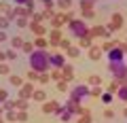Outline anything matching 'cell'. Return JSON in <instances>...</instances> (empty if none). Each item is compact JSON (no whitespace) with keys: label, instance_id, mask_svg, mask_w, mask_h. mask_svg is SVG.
<instances>
[{"label":"cell","instance_id":"cell-1","mask_svg":"<svg viewBox=\"0 0 127 123\" xmlns=\"http://www.w3.org/2000/svg\"><path fill=\"white\" fill-rule=\"evenodd\" d=\"M30 66L32 70H36V72H47L51 68V62H49V53L45 49H34L30 53Z\"/></svg>","mask_w":127,"mask_h":123},{"label":"cell","instance_id":"cell-2","mask_svg":"<svg viewBox=\"0 0 127 123\" xmlns=\"http://www.w3.org/2000/svg\"><path fill=\"white\" fill-rule=\"evenodd\" d=\"M68 28H70V32H72L74 36H78V38H81V36H85V34L89 32L87 23L83 21V19H76V17H72V19L68 21Z\"/></svg>","mask_w":127,"mask_h":123},{"label":"cell","instance_id":"cell-3","mask_svg":"<svg viewBox=\"0 0 127 123\" xmlns=\"http://www.w3.org/2000/svg\"><path fill=\"white\" fill-rule=\"evenodd\" d=\"M108 70L112 72V77L117 79V81H121L123 77H125V70H127V62L123 59V62H110L108 64Z\"/></svg>","mask_w":127,"mask_h":123},{"label":"cell","instance_id":"cell-4","mask_svg":"<svg viewBox=\"0 0 127 123\" xmlns=\"http://www.w3.org/2000/svg\"><path fill=\"white\" fill-rule=\"evenodd\" d=\"M87 96H89V87L87 85H76L72 91H70V98L76 100V102H81L83 98H87Z\"/></svg>","mask_w":127,"mask_h":123},{"label":"cell","instance_id":"cell-5","mask_svg":"<svg viewBox=\"0 0 127 123\" xmlns=\"http://www.w3.org/2000/svg\"><path fill=\"white\" fill-rule=\"evenodd\" d=\"M106 55H108V62H123L125 59V51L119 45H114L110 51H106Z\"/></svg>","mask_w":127,"mask_h":123},{"label":"cell","instance_id":"cell-6","mask_svg":"<svg viewBox=\"0 0 127 123\" xmlns=\"http://www.w3.org/2000/svg\"><path fill=\"white\" fill-rule=\"evenodd\" d=\"M121 26H123V15H121V13H112V17H110V23L106 26V28H108V32H117Z\"/></svg>","mask_w":127,"mask_h":123},{"label":"cell","instance_id":"cell-7","mask_svg":"<svg viewBox=\"0 0 127 123\" xmlns=\"http://www.w3.org/2000/svg\"><path fill=\"white\" fill-rule=\"evenodd\" d=\"M49 62H51L53 68L59 70L64 64H66V55H64V53H49Z\"/></svg>","mask_w":127,"mask_h":123},{"label":"cell","instance_id":"cell-8","mask_svg":"<svg viewBox=\"0 0 127 123\" xmlns=\"http://www.w3.org/2000/svg\"><path fill=\"white\" fill-rule=\"evenodd\" d=\"M87 34H89L91 38H95V36H102V38H110V32H108V28H106V26H95L93 30H89Z\"/></svg>","mask_w":127,"mask_h":123},{"label":"cell","instance_id":"cell-9","mask_svg":"<svg viewBox=\"0 0 127 123\" xmlns=\"http://www.w3.org/2000/svg\"><path fill=\"white\" fill-rule=\"evenodd\" d=\"M32 93H34V85H32V83H23L21 89H19V98H23V100H30Z\"/></svg>","mask_w":127,"mask_h":123},{"label":"cell","instance_id":"cell-10","mask_svg":"<svg viewBox=\"0 0 127 123\" xmlns=\"http://www.w3.org/2000/svg\"><path fill=\"white\" fill-rule=\"evenodd\" d=\"M66 21H68V15L66 13H59V15H53V17H51V26L53 28H62Z\"/></svg>","mask_w":127,"mask_h":123},{"label":"cell","instance_id":"cell-11","mask_svg":"<svg viewBox=\"0 0 127 123\" xmlns=\"http://www.w3.org/2000/svg\"><path fill=\"white\" fill-rule=\"evenodd\" d=\"M30 30L36 34V36H45V32H47V28L42 26L40 21H30Z\"/></svg>","mask_w":127,"mask_h":123},{"label":"cell","instance_id":"cell-12","mask_svg":"<svg viewBox=\"0 0 127 123\" xmlns=\"http://www.w3.org/2000/svg\"><path fill=\"white\" fill-rule=\"evenodd\" d=\"M62 79H64V81H72V79H74V68L70 64H64L62 66Z\"/></svg>","mask_w":127,"mask_h":123},{"label":"cell","instance_id":"cell-13","mask_svg":"<svg viewBox=\"0 0 127 123\" xmlns=\"http://www.w3.org/2000/svg\"><path fill=\"white\" fill-rule=\"evenodd\" d=\"M59 106V102H42V113L45 115H51V113H55V108H57Z\"/></svg>","mask_w":127,"mask_h":123},{"label":"cell","instance_id":"cell-14","mask_svg":"<svg viewBox=\"0 0 127 123\" xmlns=\"http://www.w3.org/2000/svg\"><path fill=\"white\" fill-rule=\"evenodd\" d=\"M64 106H66V108H68L72 115H78V108H81V102H76V100H72V98H70V100L66 102Z\"/></svg>","mask_w":127,"mask_h":123},{"label":"cell","instance_id":"cell-15","mask_svg":"<svg viewBox=\"0 0 127 123\" xmlns=\"http://www.w3.org/2000/svg\"><path fill=\"white\" fill-rule=\"evenodd\" d=\"M102 53H104V51H102V47H93V45L89 47V57L93 59V62H97V59L102 57Z\"/></svg>","mask_w":127,"mask_h":123},{"label":"cell","instance_id":"cell-16","mask_svg":"<svg viewBox=\"0 0 127 123\" xmlns=\"http://www.w3.org/2000/svg\"><path fill=\"white\" fill-rule=\"evenodd\" d=\"M59 41H62V32H59V28H53V30H51V41H49V42L57 47Z\"/></svg>","mask_w":127,"mask_h":123},{"label":"cell","instance_id":"cell-17","mask_svg":"<svg viewBox=\"0 0 127 123\" xmlns=\"http://www.w3.org/2000/svg\"><path fill=\"white\" fill-rule=\"evenodd\" d=\"M117 98H119V100H123V102H127V85H121L117 89Z\"/></svg>","mask_w":127,"mask_h":123},{"label":"cell","instance_id":"cell-18","mask_svg":"<svg viewBox=\"0 0 127 123\" xmlns=\"http://www.w3.org/2000/svg\"><path fill=\"white\" fill-rule=\"evenodd\" d=\"M47 45H49V41H47V38H36V41H34V49H47Z\"/></svg>","mask_w":127,"mask_h":123},{"label":"cell","instance_id":"cell-19","mask_svg":"<svg viewBox=\"0 0 127 123\" xmlns=\"http://www.w3.org/2000/svg\"><path fill=\"white\" fill-rule=\"evenodd\" d=\"M66 55H68V57H78V55H81V49H78V47H72V45H70L68 49H66Z\"/></svg>","mask_w":127,"mask_h":123},{"label":"cell","instance_id":"cell-20","mask_svg":"<svg viewBox=\"0 0 127 123\" xmlns=\"http://www.w3.org/2000/svg\"><path fill=\"white\" fill-rule=\"evenodd\" d=\"M15 108H17V110H28V108H30V106H28V100H23V98L15 100Z\"/></svg>","mask_w":127,"mask_h":123},{"label":"cell","instance_id":"cell-21","mask_svg":"<svg viewBox=\"0 0 127 123\" xmlns=\"http://www.w3.org/2000/svg\"><path fill=\"white\" fill-rule=\"evenodd\" d=\"M32 98H34L36 102H45V91H42V89H34Z\"/></svg>","mask_w":127,"mask_h":123},{"label":"cell","instance_id":"cell-22","mask_svg":"<svg viewBox=\"0 0 127 123\" xmlns=\"http://www.w3.org/2000/svg\"><path fill=\"white\" fill-rule=\"evenodd\" d=\"M89 96H91V98H100V96H102V89H100V85H93V87H89Z\"/></svg>","mask_w":127,"mask_h":123},{"label":"cell","instance_id":"cell-23","mask_svg":"<svg viewBox=\"0 0 127 123\" xmlns=\"http://www.w3.org/2000/svg\"><path fill=\"white\" fill-rule=\"evenodd\" d=\"M15 23H17L19 28H28V26H30V21H28V17H15Z\"/></svg>","mask_w":127,"mask_h":123},{"label":"cell","instance_id":"cell-24","mask_svg":"<svg viewBox=\"0 0 127 123\" xmlns=\"http://www.w3.org/2000/svg\"><path fill=\"white\" fill-rule=\"evenodd\" d=\"M9 23H11V19L6 17V15H0V30H6Z\"/></svg>","mask_w":127,"mask_h":123},{"label":"cell","instance_id":"cell-25","mask_svg":"<svg viewBox=\"0 0 127 123\" xmlns=\"http://www.w3.org/2000/svg\"><path fill=\"white\" fill-rule=\"evenodd\" d=\"M59 117H62V121H70V119H72V113H70L68 108H64L62 113H59Z\"/></svg>","mask_w":127,"mask_h":123},{"label":"cell","instance_id":"cell-26","mask_svg":"<svg viewBox=\"0 0 127 123\" xmlns=\"http://www.w3.org/2000/svg\"><path fill=\"white\" fill-rule=\"evenodd\" d=\"M100 98H102V102H104V104H106V106H108V104H110V102H112V93H110V91H106V93H102V96H100Z\"/></svg>","mask_w":127,"mask_h":123},{"label":"cell","instance_id":"cell-27","mask_svg":"<svg viewBox=\"0 0 127 123\" xmlns=\"http://www.w3.org/2000/svg\"><path fill=\"white\" fill-rule=\"evenodd\" d=\"M93 6H95V2H91V0H81V9H83V11L93 9Z\"/></svg>","mask_w":127,"mask_h":123},{"label":"cell","instance_id":"cell-28","mask_svg":"<svg viewBox=\"0 0 127 123\" xmlns=\"http://www.w3.org/2000/svg\"><path fill=\"white\" fill-rule=\"evenodd\" d=\"M21 49H23V51H26V53H28V55H30V53H32V51H34V42H26V41H23V45H21Z\"/></svg>","mask_w":127,"mask_h":123},{"label":"cell","instance_id":"cell-29","mask_svg":"<svg viewBox=\"0 0 127 123\" xmlns=\"http://www.w3.org/2000/svg\"><path fill=\"white\" fill-rule=\"evenodd\" d=\"M4 117H6V121H15L17 119V113H15V108H11V110H4Z\"/></svg>","mask_w":127,"mask_h":123},{"label":"cell","instance_id":"cell-30","mask_svg":"<svg viewBox=\"0 0 127 123\" xmlns=\"http://www.w3.org/2000/svg\"><path fill=\"white\" fill-rule=\"evenodd\" d=\"M119 87H121V83H119L117 79H114V81L108 85V91H110V93H117V89H119Z\"/></svg>","mask_w":127,"mask_h":123},{"label":"cell","instance_id":"cell-31","mask_svg":"<svg viewBox=\"0 0 127 123\" xmlns=\"http://www.w3.org/2000/svg\"><path fill=\"white\" fill-rule=\"evenodd\" d=\"M57 4H59V6H62V9H64V11H68V9H70V6H72V0H57Z\"/></svg>","mask_w":127,"mask_h":123},{"label":"cell","instance_id":"cell-32","mask_svg":"<svg viewBox=\"0 0 127 123\" xmlns=\"http://www.w3.org/2000/svg\"><path fill=\"white\" fill-rule=\"evenodd\" d=\"M93 17H95V11H93V9L83 11V19H93Z\"/></svg>","mask_w":127,"mask_h":123},{"label":"cell","instance_id":"cell-33","mask_svg":"<svg viewBox=\"0 0 127 123\" xmlns=\"http://www.w3.org/2000/svg\"><path fill=\"white\" fill-rule=\"evenodd\" d=\"M2 108H4V110L15 108V100H9V98H6V100H4V104H2Z\"/></svg>","mask_w":127,"mask_h":123},{"label":"cell","instance_id":"cell-34","mask_svg":"<svg viewBox=\"0 0 127 123\" xmlns=\"http://www.w3.org/2000/svg\"><path fill=\"white\" fill-rule=\"evenodd\" d=\"M57 89H59V91H66V89H68V81L59 79V81H57Z\"/></svg>","mask_w":127,"mask_h":123},{"label":"cell","instance_id":"cell-35","mask_svg":"<svg viewBox=\"0 0 127 123\" xmlns=\"http://www.w3.org/2000/svg\"><path fill=\"white\" fill-rule=\"evenodd\" d=\"M53 6H51V9H45V11H42V19H51V17H53Z\"/></svg>","mask_w":127,"mask_h":123},{"label":"cell","instance_id":"cell-36","mask_svg":"<svg viewBox=\"0 0 127 123\" xmlns=\"http://www.w3.org/2000/svg\"><path fill=\"white\" fill-rule=\"evenodd\" d=\"M4 55H6V59H11V62H13V59H17V51H15V49H9Z\"/></svg>","mask_w":127,"mask_h":123},{"label":"cell","instance_id":"cell-37","mask_svg":"<svg viewBox=\"0 0 127 123\" xmlns=\"http://www.w3.org/2000/svg\"><path fill=\"white\" fill-rule=\"evenodd\" d=\"M114 45H117V42H112V41H106L104 45H102V51H104V53H106V51H110V49H112Z\"/></svg>","mask_w":127,"mask_h":123},{"label":"cell","instance_id":"cell-38","mask_svg":"<svg viewBox=\"0 0 127 123\" xmlns=\"http://www.w3.org/2000/svg\"><path fill=\"white\" fill-rule=\"evenodd\" d=\"M11 85H15V87H21V85H23L21 77H11Z\"/></svg>","mask_w":127,"mask_h":123},{"label":"cell","instance_id":"cell-39","mask_svg":"<svg viewBox=\"0 0 127 123\" xmlns=\"http://www.w3.org/2000/svg\"><path fill=\"white\" fill-rule=\"evenodd\" d=\"M78 123H91V115H78Z\"/></svg>","mask_w":127,"mask_h":123},{"label":"cell","instance_id":"cell-40","mask_svg":"<svg viewBox=\"0 0 127 123\" xmlns=\"http://www.w3.org/2000/svg\"><path fill=\"white\" fill-rule=\"evenodd\" d=\"M28 119V110H19L17 113V119H15V121H26Z\"/></svg>","mask_w":127,"mask_h":123},{"label":"cell","instance_id":"cell-41","mask_svg":"<svg viewBox=\"0 0 127 123\" xmlns=\"http://www.w3.org/2000/svg\"><path fill=\"white\" fill-rule=\"evenodd\" d=\"M21 45H23V38H21V36H15V38H13V47H15V49H19Z\"/></svg>","mask_w":127,"mask_h":123},{"label":"cell","instance_id":"cell-42","mask_svg":"<svg viewBox=\"0 0 127 123\" xmlns=\"http://www.w3.org/2000/svg\"><path fill=\"white\" fill-rule=\"evenodd\" d=\"M9 72H11V68L4 64V62H0V74H9Z\"/></svg>","mask_w":127,"mask_h":123},{"label":"cell","instance_id":"cell-43","mask_svg":"<svg viewBox=\"0 0 127 123\" xmlns=\"http://www.w3.org/2000/svg\"><path fill=\"white\" fill-rule=\"evenodd\" d=\"M100 83H102L100 77H95V74H93V77H89V85H100Z\"/></svg>","mask_w":127,"mask_h":123},{"label":"cell","instance_id":"cell-44","mask_svg":"<svg viewBox=\"0 0 127 123\" xmlns=\"http://www.w3.org/2000/svg\"><path fill=\"white\" fill-rule=\"evenodd\" d=\"M38 79H40V83H42V85H47V83H49V74H47V72H40V77H38Z\"/></svg>","mask_w":127,"mask_h":123},{"label":"cell","instance_id":"cell-45","mask_svg":"<svg viewBox=\"0 0 127 123\" xmlns=\"http://www.w3.org/2000/svg\"><path fill=\"white\" fill-rule=\"evenodd\" d=\"M38 77H40V72H36V70H34V72H28V79H30V81H36Z\"/></svg>","mask_w":127,"mask_h":123},{"label":"cell","instance_id":"cell-46","mask_svg":"<svg viewBox=\"0 0 127 123\" xmlns=\"http://www.w3.org/2000/svg\"><path fill=\"white\" fill-rule=\"evenodd\" d=\"M57 47H62V49L66 51V49H68V47H70V41H64V38H62V41H59V45H57Z\"/></svg>","mask_w":127,"mask_h":123},{"label":"cell","instance_id":"cell-47","mask_svg":"<svg viewBox=\"0 0 127 123\" xmlns=\"http://www.w3.org/2000/svg\"><path fill=\"white\" fill-rule=\"evenodd\" d=\"M104 117H106V119H112V117H114V110H112V108H106V110H104Z\"/></svg>","mask_w":127,"mask_h":123},{"label":"cell","instance_id":"cell-48","mask_svg":"<svg viewBox=\"0 0 127 123\" xmlns=\"http://www.w3.org/2000/svg\"><path fill=\"white\" fill-rule=\"evenodd\" d=\"M32 21H42V13H32Z\"/></svg>","mask_w":127,"mask_h":123},{"label":"cell","instance_id":"cell-49","mask_svg":"<svg viewBox=\"0 0 127 123\" xmlns=\"http://www.w3.org/2000/svg\"><path fill=\"white\" fill-rule=\"evenodd\" d=\"M49 77H51V79H55V81H59V79H62V68H59V72H51Z\"/></svg>","mask_w":127,"mask_h":123},{"label":"cell","instance_id":"cell-50","mask_svg":"<svg viewBox=\"0 0 127 123\" xmlns=\"http://www.w3.org/2000/svg\"><path fill=\"white\" fill-rule=\"evenodd\" d=\"M6 98H9V91H4V89H0V102H4Z\"/></svg>","mask_w":127,"mask_h":123},{"label":"cell","instance_id":"cell-51","mask_svg":"<svg viewBox=\"0 0 127 123\" xmlns=\"http://www.w3.org/2000/svg\"><path fill=\"white\" fill-rule=\"evenodd\" d=\"M2 41H6V32H4V30H0V42H2Z\"/></svg>","mask_w":127,"mask_h":123},{"label":"cell","instance_id":"cell-52","mask_svg":"<svg viewBox=\"0 0 127 123\" xmlns=\"http://www.w3.org/2000/svg\"><path fill=\"white\" fill-rule=\"evenodd\" d=\"M119 83H121V85H127V70H125V77H123V79H121Z\"/></svg>","mask_w":127,"mask_h":123},{"label":"cell","instance_id":"cell-53","mask_svg":"<svg viewBox=\"0 0 127 123\" xmlns=\"http://www.w3.org/2000/svg\"><path fill=\"white\" fill-rule=\"evenodd\" d=\"M4 59H6V55L2 53V51H0V62H4Z\"/></svg>","mask_w":127,"mask_h":123},{"label":"cell","instance_id":"cell-54","mask_svg":"<svg viewBox=\"0 0 127 123\" xmlns=\"http://www.w3.org/2000/svg\"><path fill=\"white\" fill-rule=\"evenodd\" d=\"M13 2H17V4H26V0H13Z\"/></svg>","mask_w":127,"mask_h":123},{"label":"cell","instance_id":"cell-55","mask_svg":"<svg viewBox=\"0 0 127 123\" xmlns=\"http://www.w3.org/2000/svg\"><path fill=\"white\" fill-rule=\"evenodd\" d=\"M40 2H53V0H40Z\"/></svg>","mask_w":127,"mask_h":123},{"label":"cell","instance_id":"cell-56","mask_svg":"<svg viewBox=\"0 0 127 123\" xmlns=\"http://www.w3.org/2000/svg\"><path fill=\"white\" fill-rule=\"evenodd\" d=\"M123 115H125V117H127V108H125V110H123Z\"/></svg>","mask_w":127,"mask_h":123},{"label":"cell","instance_id":"cell-57","mask_svg":"<svg viewBox=\"0 0 127 123\" xmlns=\"http://www.w3.org/2000/svg\"><path fill=\"white\" fill-rule=\"evenodd\" d=\"M125 62H127V51H125Z\"/></svg>","mask_w":127,"mask_h":123},{"label":"cell","instance_id":"cell-58","mask_svg":"<svg viewBox=\"0 0 127 123\" xmlns=\"http://www.w3.org/2000/svg\"><path fill=\"white\" fill-rule=\"evenodd\" d=\"M91 2H97V0H91Z\"/></svg>","mask_w":127,"mask_h":123},{"label":"cell","instance_id":"cell-59","mask_svg":"<svg viewBox=\"0 0 127 123\" xmlns=\"http://www.w3.org/2000/svg\"><path fill=\"white\" fill-rule=\"evenodd\" d=\"M0 13H2V6H0Z\"/></svg>","mask_w":127,"mask_h":123},{"label":"cell","instance_id":"cell-60","mask_svg":"<svg viewBox=\"0 0 127 123\" xmlns=\"http://www.w3.org/2000/svg\"><path fill=\"white\" fill-rule=\"evenodd\" d=\"M125 45H127V41H125Z\"/></svg>","mask_w":127,"mask_h":123}]
</instances>
